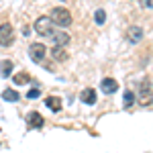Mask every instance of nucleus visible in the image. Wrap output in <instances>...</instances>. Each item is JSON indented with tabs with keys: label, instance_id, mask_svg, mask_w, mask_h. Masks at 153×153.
I'll return each mask as SVG.
<instances>
[{
	"label": "nucleus",
	"instance_id": "3",
	"mask_svg": "<svg viewBox=\"0 0 153 153\" xmlns=\"http://www.w3.org/2000/svg\"><path fill=\"white\" fill-rule=\"evenodd\" d=\"M12 41H14V31H12V25H8V23L0 25V45L8 47V45H12Z\"/></svg>",
	"mask_w": 153,
	"mask_h": 153
},
{
	"label": "nucleus",
	"instance_id": "1",
	"mask_svg": "<svg viewBox=\"0 0 153 153\" xmlns=\"http://www.w3.org/2000/svg\"><path fill=\"white\" fill-rule=\"evenodd\" d=\"M49 19H51V23L53 25H59V27H68L71 25V14L68 8H63V6H55L51 14H49Z\"/></svg>",
	"mask_w": 153,
	"mask_h": 153
},
{
	"label": "nucleus",
	"instance_id": "13",
	"mask_svg": "<svg viewBox=\"0 0 153 153\" xmlns=\"http://www.w3.org/2000/svg\"><path fill=\"white\" fill-rule=\"evenodd\" d=\"M21 96H19V92L16 90H12V88H6L4 92H2V100H6V102H16Z\"/></svg>",
	"mask_w": 153,
	"mask_h": 153
},
{
	"label": "nucleus",
	"instance_id": "10",
	"mask_svg": "<svg viewBox=\"0 0 153 153\" xmlns=\"http://www.w3.org/2000/svg\"><path fill=\"white\" fill-rule=\"evenodd\" d=\"M43 123H45V120H43V117H41L39 112H31V114H29V125H31V127L41 129V127H43Z\"/></svg>",
	"mask_w": 153,
	"mask_h": 153
},
{
	"label": "nucleus",
	"instance_id": "5",
	"mask_svg": "<svg viewBox=\"0 0 153 153\" xmlns=\"http://www.w3.org/2000/svg\"><path fill=\"white\" fill-rule=\"evenodd\" d=\"M51 41H53L55 47H65V45L70 43V35H68L65 31H57V33L51 35Z\"/></svg>",
	"mask_w": 153,
	"mask_h": 153
},
{
	"label": "nucleus",
	"instance_id": "7",
	"mask_svg": "<svg viewBox=\"0 0 153 153\" xmlns=\"http://www.w3.org/2000/svg\"><path fill=\"white\" fill-rule=\"evenodd\" d=\"M139 100H141V104H149L151 102V86L147 82L141 84V90H139Z\"/></svg>",
	"mask_w": 153,
	"mask_h": 153
},
{
	"label": "nucleus",
	"instance_id": "12",
	"mask_svg": "<svg viewBox=\"0 0 153 153\" xmlns=\"http://www.w3.org/2000/svg\"><path fill=\"white\" fill-rule=\"evenodd\" d=\"M12 68H14V65H12L10 59H4V61L0 63V76H2V78H8L12 74Z\"/></svg>",
	"mask_w": 153,
	"mask_h": 153
},
{
	"label": "nucleus",
	"instance_id": "14",
	"mask_svg": "<svg viewBox=\"0 0 153 153\" xmlns=\"http://www.w3.org/2000/svg\"><path fill=\"white\" fill-rule=\"evenodd\" d=\"M51 55L57 59V61H65V59H68L65 47H53V49H51Z\"/></svg>",
	"mask_w": 153,
	"mask_h": 153
},
{
	"label": "nucleus",
	"instance_id": "16",
	"mask_svg": "<svg viewBox=\"0 0 153 153\" xmlns=\"http://www.w3.org/2000/svg\"><path fill=\"white\" fill-rule=\"evenodd\" d=\"M12 80H14V84H29L31 78H29V74H16Z\"/></svg>",
	"mask_w": 153,
	"mask_h": 153
},
{
	"label": "nucleus",
	"instance_id": "9",
	"mask_svg": "<svg viewBox=\"0 0 153 153\" xmlns=\"http://www.w3.org/2000/svg\"><path fill=\"white\" fill-rule=\"evenodd\" d=\"M80 98H82V102H86V104H94L96 102V90L94 88H86Z\"/></svg>",
	"mask_w": 153,
	"mask_h": 153
},
{
	"label": "nucleus",
	"instance_id": "18",
	"mask_svg": "<svg viewBox=\"0 0 153 153\" xmlns=\"http://www.w3.org/2000/svg\"><path fill=\"white\" fill-rule=\"evenodd\" d=\"M39 94H41V92H39V88H33V90H29V92H27V98H31V100H33V98H39Z\"/></svg>",
	"mask_w": 153,
	"mask_h": 153
},
{
	"label": "nucleus",
	"instance_id": "17",
	"mask_svg": "<svg viewBox=\"0 0 153 153\" xmlns=\"http://www.w3.org/2000/svg\"><path fill=\"white\" fill-rule=\"evenodd\" d=\"M104 16H106V14H104V10H102V8H98V10L94 12V21L98 25H104V21H106Z\"/></svg>",
	"mask_w": 153,
	"mask_h": 153
},
{
	"label": "nucleus",
	"instance_id": "6",
	"mask_svg": "<svg viewBox=\"0 0 153 153\" xmlns=\"http://www.w3.org/2000/svg\"><path fill=\"white\" fill-rule=\"evenodd\" d=\"M100 90H102L104 94H114V92L118 90L117 80H112V78H104V80H102V84H100Z\"/></svg>",
	"mask_w": 153,
	"mask_h": 153
},
{
	"label": "nucleus",
	"instance_id": "15",
	"mask_svg": "<svg viewBox=\"0 0 153 153\" xmlns=\"http://www.w3.org/2000/svg\"><path fill=\"white\" fill-rule=\"evenodd\" d=\"M123 104H125V108H129V106L135 104V94H133L131 90L125 92V96H123Z\"/></svg>",
	"mask_w": 153,
	"mask_h": 153
},
{
	"label": "nucleus",
	"instance_id": "11",
	"mask_svg": "<svg viewBox=\"0 0 153 153\" xmlns=\"http://www.w3.org/2000/svg\"><path fill=\"white\" fill-rule=\"evenodd\" d=\"M45 104H47V108H51L53 112H59V110H61V100H59L57 96H49L47 100H45Z\"/></svg>",
	"mask_w": 153,
	"mask_h": 153
},
{
	"label": "nucleus",
	"instance_id": "19",
	"mask_svg": "<svg viewBox=\"0 0 153 153\" xmlns=\"http://www.w3.org/2000/svg\"><path fill=\"white\" fill-rule=\"evenodd\" d=\"M141 4L145 6V8H153V0H143Z\"/></svg>",
	"mask_w": 153,
	"mask_h": 153
},
{
	"label": "nucleus",
	"instance_id": "8",
	"mask_svg": "<svg viewBox=\"0 0 153 153\" xmlns=\"http://www.w3.org/2000/svg\"><path fill=\"white\" fill-rule=\"evenodd\" d=\"M143 39V29L141 27H131L129 29V41L131 43H139Z\"/></svg>",
	"mask_w": 153,
	"mask_h": 153
},
{
	"label": "nucleus",
	"instance_id": "2",
	"mask_svg": "<svg viewBox=\"0 0 153 153\" xmlns=\"http://www.w3.org/2000/svg\"><path fill=\"white\" fill-rule=\"evenodd\" d=\"M35 31L39 33V35H43V37H51L55 31H53V23H51V19L49 16H39L35 21Z\"/></svg>",
	"mask_w": 153,
	"mask_h": 153
},
{
	"label": "nucleus",
	"instance_id": "4",
	"mask_svg": "<svg viewBox=\"0 0 153 153\" xmlns=\"http://www.w3.org/2000/svg\"><path fill=\"white\" fill-rule=\"evenodd\" d=\"M29 55L33 61H43L45 55H47V47L43 45V43H33L31 47H29Z\"/></svg>",
	"mask_w": 153,
	"mask_h": 153
}]
</instances>
